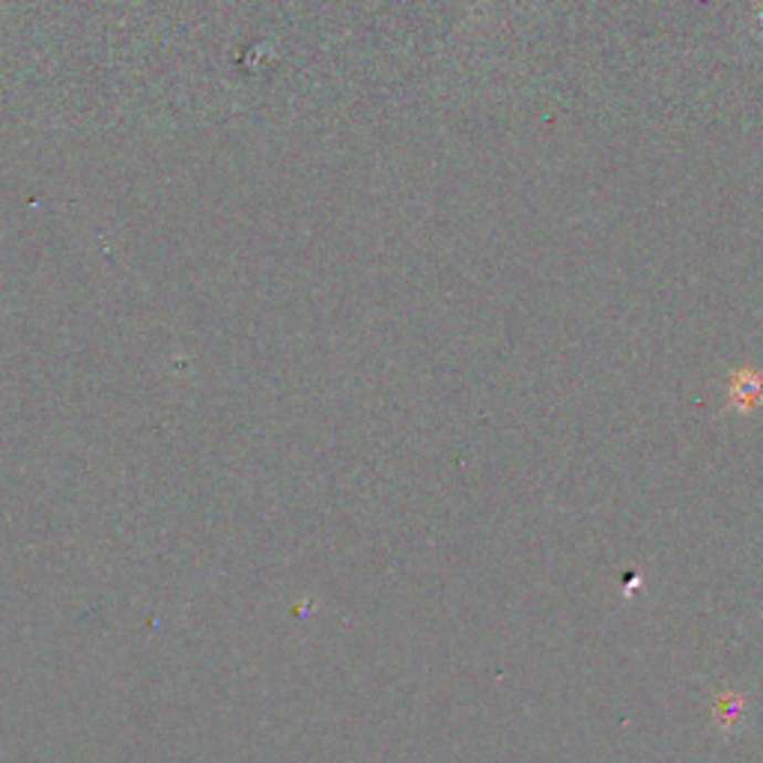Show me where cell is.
Here are the masks:
<instances>
[{
  "label": "cell",
  "mask_w": 763,
  "mask_h": 763,
  "mask_svg": "<svg viewBox=\"0 0 763 763\" xmlns=\"http://www.w3.org/2000/svg\"><path fill=\"white\" fill-rule=\"evenodd\" d=\"M763 406V376L752 367L731 373L728 382V409L749 415V411L761 409Z\"/></svg>",
  "instance_id": "6da1fadb"
},
{
  "label": "cell",
  "mask_w": 763,
  "mask_h": 763,
  "mask_svg": "<svg viewBox=\"0 0 763 763\" xmlns=\"http://www.w3.org/2000/svg\"><path fill=\"white\" fill-rule=\"evenodd\" d=\"M743 713H745V701L743 696L736 692H724V696L715 698V722L722 731H736L743 724Z\"/></svg>",
  "instance_id": "7a4b0ae2"
}]
</instances>
